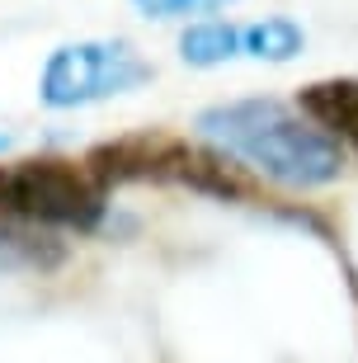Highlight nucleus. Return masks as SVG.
<instances>
[{"mask_svg":"<svg viewBox=\"0 0 358 363\" xmlns=\"http://www.w3.org/2000/svg\"><path fill=\"white\" fill-rule=\"evenodd\" d=\"M198 133L222 156L254 165L264 179L288 189H320L340 179L345 151L316 118L306 123L279 99H236L198 113Z\"/></svg>","mask_w":358,"mask_h":363,"instance_id":"1","label":"nucleus"},{"mask_svg":"<svg viewBox=\"0 0 358 363\" xmlns=\"http://www.w3.org/2000/svg\"><path fill=\"white\" fill-rule=\"evenodd\" d=\"M104 179L90 165L62 161V156H33V161L0 165V213L47 222V227L94 231L104 222Z\"/></svg>","mask_w":358,"mask_h":363,"instance_id":"2","label":"nucleus"},{"mask_svg":"<svg viewBox=\"0 0 358 363\" xmlns=\"http://www.w3.org/2000/svg\"><path fill=\"white\" fill-rule=\"evenodd\" d=\"M85 165L104 184H146L151 179V184H189L198 194H222V199L245 194V184L226 170L222 156L160 133H133L118 137V142H104L85 156Z\"/></svg>","mask_w":358,"mask_h":363,"instance_id":"3","label":"nucleus"},{"mask_svg":"<svg viewBox=\"0 0 358 363\" xmlns=\"http://www.w3.org/2000/svg\"><path fill=\"white\" fill-rule=\"evenodd\" d=\"M142 81H151V67L137 57L133 43L85 38V43H67L47 57L38 94L47 108H76V104H99V99L128 94Z\"/></svg>","mask_w":358,"mask_h":363,"instance_id":"4","label":"nucleus"},{"mask_svg":"<svg viewBox=\"0 0 358 363\" xmlns=\"http://www.w3.org/2000/svg\"><path fill=\"white\" fill-rule=\"evenodd\" d=\"M302 113L358 147V81H316L302 90Z\"/></svg>","mask_w":358,"mask_h":363,"instance_id":"5","label":"nucleus"},{"mask_svg":"<svg viewBox=\"0 0 358 363\" xmlns=\"http://www.w3.org/2000/svg\"><path fill=\"white\" fill-rule=\"evenodd\" d=\"M240 52L259 57V62H292L302 52V28L292 19H259V24L240 28Z\"/></svg>","mask_w":358,"mask_h":363,"instance_id":"6","label":"nucleus"},{"mask_svg":"<svg viewBox=\"0 0 358 363\" xmlns=\"http://www.w3.org/2000/svg\"><path fill=\"white\" fill-rule=\"evenodd\" d=\"M236 52H240V28L231 24H194L179 38V57L189 67H217V62H231Z\"/></svg>","mask_w":358,"mask_h":363,"instance_id":"7","label":"nucleus"},{"mask_svg":"<svg viewBox=\"0 0 358 363\" xmlns=\"http://www.w3.org/2000/svg\"><path fill=\"white\" fill-rule=\"evenodd\" d=\"M146 14L156 19H170V14H203V10H222L226 0H137Z\"/></svg>","mask_w":358,"mask_h":363,"instance_id":"8","label":"nucleus"},{"mask_svg":"<svg viewBox=\"0 0 358 363\" xmlns=\"http://www.w3.org/2000/svg\"><path fill=\"white\" fill-rule=\"evenodd\" d=\"M5 147H10V137H5V133H0V151H5Z\"/></svg>","mask_w":358,"mask_h":363,"instance_id":"9","label":"nucleus"}]
</instances>
